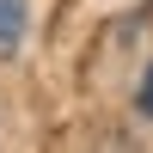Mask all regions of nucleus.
<instances>
[{
	"mask_svg": "<svg viewBox=\"0 0 153 153\" xmlns=\"http://www.w3.org/2000/svg\"><path fill=\"white\" fill-rule=\"evenodd\" d=\"M135 110L153 123V61H147V74H141V86H135Z\"/></svg>",
	"mask_w": 153,
	"mask_h": 153,
	"instance_id": "obj_2",
	"label": "nucleus"
},
{
	"mask_svg": "<svg viewBox=\"0 0 153 153\" xmlns=\"http://www.w3.org/2000/svg\"><path fill=\"white\" fill-rule=\"evenodd\" d=\"M31 37V0H0V61H12Z\"/></svg>",
	"mask_w": 153,
	"mask_h": 153,
	"instance_id": "obj_1",
	"label": "nucleus"
}]
</instances>
